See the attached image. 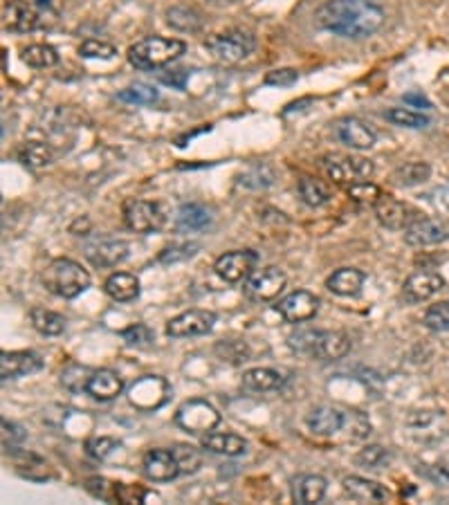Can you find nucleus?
<instances>
[{
    "label": "nucleus",
    "instance_id": "47",
    "mask_svg": "<svg viewBox=\"0 0 449 505\" xmlns=\"http://www.w3.org/2000/svg\"><path fill=\"white\" fill-rule=\"evenodd\" d=\"M117 447H119V443H117L115 438H109V436H100V438H91V441H86L88 456L95 458V461H106V458H109Z\"/></svg>",
    "mask_w": 449,
    "mask_h": 505
},
{
    "label": "nucleus",
    "instance_id": "33",
    "mask_svg": "<svg viewBox=\"0 0 449 505\" xmlns=\"http://www.w3.org/2000/svg\"><path fill=\"white\" fill-rule=\"evenodd\" d=\"M167 23L180 32H198L203 27V14L194 7L177 5L167 12Z\"/></svg>",
    "mask_w": 449,
    "mask_h": 505
},
{
    "label": "nucleus",
    "instance_id": "14",
    "mask_svg": "<svg viewBox=\"0 0 449 505\" xmlns=\"http://www.w3.org/2000/svg\"><path fill=\"white\" fill-rule=\"evenodd\" d=\"M449 238V218H418L405 229L406 245L427 247L445 243Z\"/></svg>",
    "mask_w": 449,
    "mask_h": 505
},
{
    "label": "nucleus",
    "instance_id": "48",
    "mask_svg": "<svg viewBox=\"0 0 449 505\" xmlns=\"http://www.w3.org/2000/svg\"><path fill=\"white\" fill-rule=\"evenodd\" d=\"M151 497V492L139 485H124V483H117V503H124V505H142L147 499Z\"/></svg>",
    "mask_w": 449,
    "mask_h": 505
},
{
    "label": "nucleus",
    "instance_id": "21",
    "mask_svg": "<svg viewBox=\"0 0 449 505\" xmlns=\"http://www.w3.org/2000/svg\"><path fill=\"white\" fill-rule=\"evenodd\" d=\"M445 288V279L438 272H414L402 285V297L406 303H420L432 299Z\"/></svg>",
    "mask_w": 449,
    "mask_h": 505
},
{
    "label": "nucleus",
    "instance_id": "30",
    "mask_svg": "<svg viewBox=\"0 0 449 505\" xmlns=\"http://www.w3.org/2000/svg\"><path fill=\"white\" fill-rule=\"evenodd\" d=\"M283 385V377L281 373L274 371V368H250V371L243 373V386L247 391L254 393H265V391H274Z\"/></svg>",
    "mask_w": 449,
    "mask_h": 505
},
{
    "label": "nucleus",
    "instance_id": "26",
    "mask_svg": "<svg viewBox=\"0 0 449 505\" xmlns=\"http://www.w3.org/2000/svg\"><path fill=\"white\" fill-rule=\"evenodd\" d=\"M200 445L212 453H221V456H241L247 452V441L243 436H236V434L209 432L205 434Z\"/></svg>",
    "mask_w": 449,
    "mask_h": 505
},
{
    "label": "nucleus",
    "instance_id": "40",
    "mask_svg": "<svg viewBox=\"0 0 449 505\" xmlns=\"http://www.w3.org/2000/svg\"><path fill=\"white\" fill-rule=\"evenodd\" d=\"M344 432L350 441H364V438L371 434V420H368L367 414H362V411L358 409L346 411Z\"/></svg>",
    "mask_w": 449,
    "mask_h": 505
},
{
    "label": "nucleus",
    "instance_id": "23",
    "mask_svg": "<svg viewBox=\"0 0 449 505\" xmlns=\"http://www.w3.org/2000/svg\"><path fill=\"white\" fill-rule=\"evenodd\" d=\"M121 391H124V380L112 368H100V371H92L91 377H88L86 393L95 397V400H115L117 395H121Z\"/></svg>",
    "mask_w": 449,
    "mask_h": 505
},
{
    "label": "nucleus",
    "instance_id": "3",
    "mask_svg": "<svg viewBox=\"0 0 449 505\" xmlns=\"http://www.w3.org/2000/svg\"><path fill=\"white\" fill-rule=\"evenodd\" d=\"M290 348L306 357L335 362L349 355L350 337L341 330H299L290 337Z\"/></svg>",
    "mask_w": 449,
    "mask_h": 505
},
{
    "label": "nucleus",
    "instance_id": "12",
    "mask_svg": "<svg viewBox=\"0 0 449 505\" xmlns=\"http://www.w3.org/2000/svg\"><path fill=\"white\" fill-rule=\"evenodd\" d=\"M277 312L288 324H303L320 312V297H315L308 290H297V292H290L288 297L281 299Z\"/></svg>",
    "mask_w": 449,
    "mask_h": 505
},
{
    "label": "nucleus",
    "instance_id": "9",
    "mask_svg": "<svg viewBox=\"0 0 449 505\" xmlns=\"http://www.w3.org/2000/svg\"><path fill=\"white\" fill-rule=\"evenodd\" d=\"M124 223L130 232L151 233L162 229V224H165V214H162L158 203L133 198L124 203Z\"/></svg>",
    "mask_w": 449,
    "mask_h": 505
},
{
    "label": "nucleus",
    "instance_id": "7",
    "mask_svg": "<svg viewBox=\"0 0 449 505\" xmlns=\"http://www.w3.org/2000/svg\"><path fill=\"white\" fill-rule=\"evenodd\" d=\"M321 168L330 182L346 186L373 176V162L368 157L349 156V153H329L321 157Z\"/></svg>",
    "mask_w": 449,
    "mask_h": 505
},
{
    "label": "nucleus",
    "instance_id": "34",
    "mask_svg": "<svg viewBox=\"0 0 449 505\" xmlns=\"http://www.w3.org/2000/svg\"><path fill=\"white\" fill-rule=\"evenodd\" d=\"M32 326L45 337H56L65 330V319L59 312L45 310V308H32L30 310Z\"/></svg>",
    "mask_w": 449,
    "mask_h": 505
},
{
    "label": "nucleus",
    "instance_id": "54",
    "mask_svg": "<svg viewBox=\"0 0 449 505\" xmlns=\"http://www.w3.org/2000/svg\"><path fill=\"white\" fill-rule=\"evenodd\" d=\"M79 229H81V232H83V236H86V233H88V232H91V221H88V218H83V223H81V218H79V221H77V223H74V224H70V232H72V233H77V236H79Z\"/></svg>",
    "mask_w": 449,
    "mask_h": 505
},
{
    "label": "nucleus",
    "instance_id": "4",
    "mask_svg": "<svg viewBox=\"0 0 449 505\" xmlns=\"http://www.w3.org/2000/svg\"><path fill=\"white\" fill-rule=\"evenodd\" d=\"M91 274L72 259H54L41 274V283L50 294L61 299H74L91 288Z\"/></svg>",
    "mask_w": 449,
    "mask_h": 505
},
{
    "label": "nucleus",
    "instance_id": "13",
    "mask_svg": "<svg viewBox=\"0 0 449 505\" xmlns=\"http://www.w3.org/2000/svg\"><path fill=\"white\" fill-rule=\"evenodd\" d=\"M373 212H376V218L380 221L382 227L387 229H406L409 224L418 221L420 216L414 207H409L406 203H400V200L391 198V195H385V194H382L380 198H377V203L373 205Z\"/></svg>",
    "mask_w": 449,
    "mask_h": 505
},
{
    "label": "nucleus",
    "instance_id": "52",
    "mask_svg": "<svg viewBox=\"0 0 449 505\" xmlns=\"http://www.w3.org/2000/svg\"><path fill=\"white\" fill-rule=\"evenodd\" d=\"M405 104H409L411 109L432 110V101H429L425 95H420V92H406V95H405Z\"/></svg>",
    "mask_w": 449,
    "mask_h": 505
},
{
    "label": "nucleus",
    "instance_id": "46",
    "mask_svg": "<svg viewBox=\"0 0 449 505\" xmlns=\"http://www.w3.org/2000/svg\"><path fill=\"white\" fill-rule=\"evenodd\" d=\"M86 490L95 499H101V501H109V503H117V483H110V481L100 479V476H92V479H86Z\"/></svg>",
    "mask_w": 449,
    "mask_h": 505
},
{
    "label": "nucleus",
    "instance_id": "43",
    "mask_svg": "<svg viewBox=\"0 0 449 505\" xmlns=\"http://www.w3.org/2000/svg\"><path fill=\"white\" fill-rule=\"evenodd\" d=\"M391 456L385 447L380 445H368L358 453V462L364 467H371V470H380V467L389 465Z\"/></svg>",
    "mask_w": 449,
    "mask_h": 505
},
{
    "label": "nucleus",
    "instance_id": "50",
    "mask_svg": "<svg viewBox=\"0 0 449 505\" xmlns=\"http://www.w3.org/2000/svg\"><path fill=\"white\" fill-rule=\"evenodd\" d=\"M27 438V434L23 432V427H18L16 423H9L7 418L3 420V447L5 452H12L23 445V441Z\"/></svg>",
    "mask_w": 449,
    "mask_h": 505
},
{
    "label": "nucleus",
    "instance_id": "51",
    "mask_svg": "<svg viewBox=\"0 0 449 505\" xmlns=\"http://www.w3.org/2000/svg\"><path fill=\"white\" fill-rule=\"evenodd\" d=\"M297 79H299L297 70L283 68V70H272V72L265 77V83H268V86H292Z\"/></svg>",
    "mask_w": 449,
    "mask_h": 505
},
{
    "label": "nucleus",
    "instance_id": "31",
    "mask_svg": "<svg viewBox=\"0 0 449 505\" xmlns=\"http://www.w3.org/2000/svg\"><path fill=\"white\" fill-rule=\"evenodd\" d=\"M177 227L189 229V232H200V229L209 227L212 223V212L205 205L198 203H186L177 209Z\"/></svg>",
    "mask_w": 449,
    "mask_h": 505
},
{
    "label": "nucleus",
    "instance_id": "49",
    "mask_svg": "<svg viewBox=\"0 0 449 505\" xmlns=\"http://www.w3.org/2000/svg\"><path fill=\"white\" fill-rule=\"evenodd\" d=\"M119 335L129 346H148L153 341V333L147 324H133L121 330Z\"/></svg>",
    "mask_w": 449,
    "mask_h": 505
},
{
    "label": "nucleus",
    "instance_id": "8",
    "mask_svg": "<svg viewBox=\"0 0 449 505\" xmlns=\"http://www.w3.org/2000/svg\"><path fill=\"white\" fill-rule=\"evenodd\" d=\"M221 423V414L207 400H189L176 411V424L186 434H209Z\"/></svg>",
    "mask_w": 449,
    "mask_h": 505
},
{
    "label": "nucleus",
    "instance_id": "38",
    "mask_svg": "<svg viewBox=\"0 0 449 505\" xmlns=\"http://www.w3.org/2000/svg\"><path fill=\"white\" fill-rule=\"evenodd\" d=\"M121 101H126V104H135V106H151L158 101V91L153 86H147V83H133V86L124 88V91L119 92Z\"/></svg>",
    "mask_w": 449,
    "mask_h": 505
},
{
    "label": "nucleus",
    "instance_id": "27",
    "mask_svg": "<svg viewBox=\"0 0 449 505\" xmlns=\"http://www.w3.org/2000/svg\"><path fill=\"white\" fill-rule=\"evenodd\" d=\"M326 488H329V483H326L324 476L303 474L294 481L292 497H294V501L301 503V505L320 503V501H324Z\"/></svg>",
    "mask_w": 449,
    "mask_h": 505
},
{
    "label": "nucleus",
    "instance_id": "6",
    "mask_svg": "<svg viewBox=\"0 0 449 505\" xmlns=\"http://www.w3.org/2000/svg\"><path fill=\"white\" fill-rule=\"evenodd\" d=\"M254 36L243 30H227L205 41V50L223 65H236L254 52Z\"/></svg>",
    "mask_w": 449,
    "mask_h": 505
},
{
    "label": "nucleus",
    "instance_id": "20",
    "mask_svg": "<svg viewBox=\"0 0 449 505\" xmlns=\"http://www.w3.org/2000/svg\"><path fill=\"white\" fill-rule=\"evenodd\" d=\"M306 424H308V429L315 434V436L333 438L339 432H344L346 411L337 409V406L321 405L306 415Z\"/></svg>",
    "mask_w": 449,
    "mask_h": 505
},
{
    "label": "nucleus",
    "instance_id": "42",
    "mask_svg": "<svg viewBox=\"0 0 449 505\" xmlns=\"http://www.w3.org/2000/svg\"><path fill=\"white\" fill-rule=\"evenodd\" d=\"M173 453L177 458V465H180L182 474H196V472L203 467V453L191 445H176Z\"/></svg>",
    "mask_w": 449,
    "mask_h": 505
},
{
    "label": "nucleus",
    "instance_id": "24",
    "mask_svg": "<svg viewBox=\"0 0 449 505\" xmlns=\"http://www.w3.org/2000/svg\"><path fill=\"white\" fill-rule=\"evenodd\" d=\"M12 462L14 470L27 481H36V483H43V481L53 479V470H50L48 462L39 456V453L25 452V449H12Z\"/></svg>",
    "mask_w": 449,
    "mask_h": 505
},
{
    "label": "nucleus",
    "instance_id": "10",
    "mask_svg": "<svg viewBox=\"0 0 449 505\" xmlns=\"http://www.w3.org/2000/svg\"><path fill=\"white\" fill-rule=\"evenodd\" d=\"M285 281H288V277H285L283 270L274 268V265L256 270L245 279V294L252 301H272L283 292Z\"/></svg>",
    "mask_w": 449,
    "mask_h": 505
},
{
    "label": "nucleus",
    "instance_id": "37",
    "mask_svg": "<svg viewBox=\"0 0 449 505\" xmlns=\"http://www.w3.org/2000/svg\"><path fill=\"white\" fill-rule=\"evenodd\" d=\"M429 176H432V168H429L427 162H409V165L396 168L393 180L400 186H414L427 180Z\"/></svg>",
    "mask_w": 449,
    "mask_h": 505
},
{
    "label": "nucleus",
    "instance_id": "35",
    "mask_svg": "<svg viewBox=\"0 0 449 505\" xmlns=\"http://www.w3.org/2000/svg\"><path fill=\"white\" fill-rule=\"evenodd\" d=\"M16 157L21 160V165H25L27 168H43L48 165H53L54 156L45 144L39 142H27L18 148Z\"/></svg>",
    "mask_w": 449,
    "mask_h": 505
},
{
    "label": "nucleus",
    "instance_id": "32",
    "mask_svg": "<svg viewBox=\"0 0 449 505\" xmlns=\"http://www.w3.org/2000/svg\"><path fill=\"white\" fill-rule=\"evenodd\" d=\"M297 189H299V195H301V200L308 205V207H321V205H326L330 200L329 185L321 180H317V177L303 176L301 180H299Z\"/></svg>",
    "mask_w": 449,
    "mask_h": 505
},
{
    "label": "nucleus",
    "instance_id": "16",
    "mask_svg": "<svg viewBox=\"0 0 449 505\" xmlns=\"http://www.w3.org/2000/svg\"><path fill=\"white\" fill-rule=\"evenodd\" d=\"M142 472L148 481L167 483L182 474L173 449H148L142 458Z\"/></svg>",
    "mask_w": 449,
    "mask_h": 505
},
{
    "label": "nucleus",
    "instance_id": "15",
    "mask_svg": "<svg viewBox=\"0 0 449 505\" xmlns=\"http://www.w3.org/2000/svg\"><path fill=\"white\" fill-rule=\"evenodd\" d=\"M214 324H216V315L212 310H186L182 315L173 317L167 324L168 337H198L212 333Z\"/></svg>",
    "mask_w": 449,
    "mask_h": 505
},
{
    "label": "nucleus",
    "instance_id": "39",
    "mask_svg": "<svg viewBox=\"0 0 449 505\" xmlns=\"http://www.w3.org/2000/svg\"><path fill=\"white\" fill-rule=\"evenodd\" d=\"M387 119H389L391 124L402 126V129H425V126H429L427 115H423L420 110H411V109L387 110Z\"/></svg>",
    "mask_w": 449,
    "mask_h": 505
},
{
    "label": "nucleus",
    "instance_id": "18",
    "mask_svg": "<svg viewBox=\"0 0 449 505\" xmlns=\"http://www.w3.org/2000/svg\"><path fill=\"white\" fill-rule=\"evenodd\" d=\"M43 368V359L32 350H5L0 355V377L3 380H16V377L32 376Z\"/></svg>",
    "mask_w": 449,
    "mask_h": 505
},
{
    "label": "nucleus",
    "instance_id": "25",
    "mask_svg": "<svg viewBox=\"0 0 449 505\" xmlns=\"http://www.w3.org/2000/svg\"><path fill=\"white\" fill-rule=\"evenodd\" d=\"M341 483H344L346 494L359 503H385L391 497L385 485H380L377 481L362 479V476H346Z\"/></svg>",
    "mask_w": 449,
    "mask_h": 505
},
{
    "label": "nucleus",
    "instance_id": "2",
    "mask_svg": "<svg viewBox=\"0 0 449 505\" xmlns=\"http://www.w3.org/2000/svg\"><path fill=\"white\" fill-rule=\"evenodd\" d=\"M56 18L54 0H7L3 7V27L18 34L53 27Z\"/></svg>",
    "mask_w": 449,
    "mask_h": 505
},
{
    "label": "nucleus",
    "instance_id": "36",
    "mask_svg": "<svg viewBox=\"0 0 449 505\" xmlns=\"http://www.w3.org/2000/svg\"><path fill=\"white\" fill-rule=\"evenodd\" d=\"M23 61H25L30 68H53V65L59 63V52L53 48V45L45 43H36L30 45V48L23 50Z\"/></svg>",
    "mask_w": 449,
    "mask_h": 505
},
{
    "label": "nucleus",
    "instance_id": "1",
    "mask_svg": "<svg viewBox=\"0 0 449 505\" xmlns=\"http://www.w3.org/2000/svg\"><path fill=\"white\" fill-rule=\"evenodd\" d=\"M387 16L371 0H326L317 9V23L341 39H368L385 25Z\"/></svg>",
    "mask_w": 449,
    "mask_h": 505
},
{
    "label": "nucleus",
    "instance_id": "5",
    "mask_svg": "<svg viewBox=\"0 0 449 505\" xmlns=\"http://www.w3.org/2000/svg\"><path fill=\"white\" fill-rule=\"evenodd\" d=\"M186 52V43L180 39L148 36L129 48V63L138 70L165 68L171 61L180 59Z\"/></svg>",
    "mask_w": 449,
    "mask_h": 505
},
{
    "label": "nucleus",
    "instance_id": "29",
    "mask_svg": "<svg viewBox=\"0 0 449 505\" xmlns=\"http://www.w3.org/2000/svg\"><path fill=\"white\" fill-rule=\"evenodd\" d=\"M104 290L112 301H119V303L135 301V299L139 297V279L129 272H115L106 279Z\"/></svg>",
    "mask_w": 449,
    "mask_h": 505
},
{
    "label": "nucleus",
    "instance_id": "28",
    "mask_svg": "<svg viewBox=\"0 0 449 505\" xmlns=\"http://www.w3.org/2000/svg\"><path fill=\"white\" fill-rule=\"evenodd\" d=\"M367 277L364 272L355 268H339L337 272H333L326 281V288L330 292L337 294V297H355V294L362 292V285Z\"/></svg>",
    "mask_w": 449,
    "mask_h": 505
},
{
    "label": "nucleus",
    "instance_id": "44",
    "mask_svg": "<svg viewBox=\"0 0 449 505\" xmlns=\"http://www.w3.org/2000/svg\"><path fill=\"white\" fill-rule=\"evenodd\" d=\"M349 195L355 200V203H367V205H376L377 198L382 195V189L373 182H355V185L349 186Z\"/></svg>",
    "mask_w": 449,
    "mask_h": 505
},
{
    "label": "nucleus",
    "instance_id": "53",
    "mask_svg": "<svg viewBox=\"0 0 449 505\" xmlns=\"http://www.w3.org/2000/svg\"><path fill=\"white\" fill-rule=\"evenodd\" d=\"M162 81L168 83V86H176V88H185V81H186V72L185 70H176L173 74H162Z\"/></svg>",
    "mask_w": 449,
    "mask_h": 505
},
{
    "label": "nucleus",
    "instance_id": "11",
    "mask_svg": "<svg viewBox=\"0 0 449 505\" xmlns=\"http://www.w3.org/2000/svg\"><path fill=\"white\" fill-rule=\"evenodd\" d=\"M256 263H259V254L252 250H234L227 254L218 256L214 270L223 281L227 283H241L254 272Z\"/></svg>",
    "mask_w": 449,
    "mask_h": 505
},
{
    "label": "nucleus",
    "instance_id": "17",
    "mask_svg": "<svg viewBox=\"0 0 449 505\" xmlns=\"http://www.w3.org/2000/svg\"><path fill=\"white\" fill-rule=\"evenodd\" d=\"M335 138L355 151L376 147V133L358 117H341L339 121H335Z\"/></svg>",
    "mask_w": 449,
    "mask_h": 505
},
{
    "label": "nucleus",
    "instance_id": "45",
    "mask_svg": "<svg viewBox=\"0 0 449 505\" xmlns=\"http://www.w3.org/2000/svg\"><path fill=\"white\" fill-rule=\"evenodd\" d=\"M79 54L83 59H101V61H109L112 56L117 54L115 45L104 43V41H97V39H88L83 41L81 48H79Z\"/></svg>",
    "mask_w": 449,
    "mask_h": 505
},
{
    "label": "nucleus",
    "instance_id": "19",
    "mask_svg": "<svg viewBox=\"0 0 449 505\" xmlns=\"http://www.w3.org/2000/svg\"><path fill=\"white\" fill-rule=\"evenodd\" d=\"M83 254L95 268H115L129 256V243L117 241V238H101L86 245Z\"/></svg>",
    "mask_w": 449,
    "mask_h": 505
},
{
    "label": "nucleus",
    "instance_id": "22",
    "mask_svg": "<svg viewBox=\"0 0 449 505\" xmlns=\"http://www.w3.org/2000/svg\"><path fill=\"white\" fill-rule=\"evenodd\" d=\"M167 393H168V386L162 377L147 376L130 386L129 397H130V402L138 406V409L147 411V409H156V406H160L162 402L167 400Z\"/></svg>",
    "mask_w": 449,
    "mask_h": 505
},
{
    "label": "nucleus",
    "instance_id": "41",
    "mask_svg": "<svg viewBox=\"0 0 449 505\" xmlns=\"http://www.w3.org/2000/svg\"><path fill=\"white\" fill-rule=\"evenodd\" d=\"M425 329H429L432 333H447L449 330V301L434 303L427 308L423 319Z\"/></svg>",
    "mask_w": 449,
    "mask_h": 505
}]
</instances>
